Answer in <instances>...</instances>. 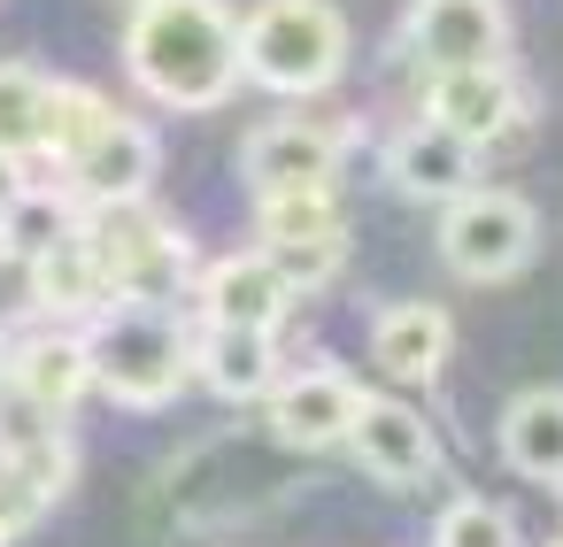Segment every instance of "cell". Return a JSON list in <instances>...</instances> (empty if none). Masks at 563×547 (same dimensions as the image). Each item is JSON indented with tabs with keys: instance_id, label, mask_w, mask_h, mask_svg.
Instances as JSON below:
<instances>
[{
	"instance_id": "cell-15",
	"label": "cell",
	"mask_w": 563,
	"mask_h": 547,
	"mask_svg": "<svg viewBox=\"0 0 563 547\" xmlns=\"http://www.w3.org/2000/svg\"><path fill=\"white\" fill-rule=\"evenodd\" d=\"M386 178L409 201H463V193H478L471 186L478 178V147L455 139V132H440V124H417V132H401L386 147Z\"/></svg>"
},
{
	"instance_id": "cell-8",
	"label": "cell",
	"mask_w": 563,
	"mask_h": 547,
	"mask_svg": "<svg viewBox=\"0 0 563 547\" xmlns=\"http://www.w3.org/2000/svg\"><path fill=\"white\" fill-rule=\"evenodd\" d=\"M263 401H271V439H278V447H340V439L355 432V416H363L371 393H363L347 370L309 362V370L278 378Z\"/></svg>"
},
{
	"instance_id": "cell-7",
	"label": "cell",
	"mask_w": 563,
	"mask_h": 547,
	"mask_svg": "<svg viewBox=\"0 0 563 547\" xmlns=\"http://www.w3.org/2000/svg\"><path fill=\"white\" fill-rule=\"evenodd\" d=\"M332 170H340V132H324V124L278 116V124H263V132L240 139V178L255 186V201L332 193Z\"/></svg>"
},
{
	"instance_id": "cell-2",
	"label": "cell",
	"mask_w": 563,
	"mask_h": 547,
	"mask_svg": "<svg viewBox=\"0 0 563 547\" xmlns=\"http://www.w3.org/2000/svg\"><path fill=\"white\" fill-rule=\"evenodd\" d=\"M86 347H93V386L124 409H163L194 378V332H186L178 309L117 301V309H101Z\"/></svg>"
},
{
	"instance_id": "cell-20",
	"label": "cell",
	"mask_w": 563,
	"mask_h": 547,
	"mask_svg": "<svg viewBox=\"0 0 563 547\" xmlns=\"http://www.w3.org/2000/svg\"><path fill=\"white\" fill-rule=\"evenodd\" d=\"M78 209H70V193H47V186H24V201L0 216V247H16L24 263H40V255H55V247H70L78 239Z\"/></svg>"
},
{
	"instance_id": "cell-11",
	"label": "cell",
	"mask_w": 563,
	"mask_h": 547,
	"mask_svg": "<svg viewBox=\"0 0 563 547\" xmlns=\"http://www.w3.org/2000/svg\"><path fill=\"white\" fill-rule=\"evenodd\" d=\"M424 124H440V132H455V139H471V147L501 139V132L517 124V86H509V70H501V63L432 70V86H424Z\"/></svg>"
},
{
	"instance_id": "cell-3",
	"label": "cell",
	"mask_w": 563,
	"mask_h": 547,
	"mask_svg": "<svg viewBox=\"0 0 563 547\" xmlns=\"http://www.w3.org/2000/svg\"><path fill=\"white\" fill-rule=\"evenodd\" d=\"M109 301H147V309H178V293L194 286V247L178 239L170 216H155L147 201H124V209H86L78 224Z\"/></svg>"
},
{
	"instance_id": "cell-16",
	"label": "cell",
	"mask_w": 563,
	"mask_h": 547,
	"mask_svg": "<svg viewBox=\"0 0 563 547\" xmlns=\"http://www.w3.org/2000/svg\"><path fill=\"white\" fill-rule=\"evenodd\" d=\"M9 386H16L40 416H63V409H78V393L93 386V347H86L78 332H40V339H24V347L9 355Z\"/></svg>"
},
{
	"instance_id": "cell-5",
	"label": "cell",
	"mask_w": 563,
	"mask_h": 547,
	"mask_svg": "<svg viewBox=\"0 0 563 547\" xmlns=\"http://www.w3.org/2000/svg\"><path fill=\"white\" fill-rule=\"evenodd\" d=\"M540 247V216L525 193H463L440 216V263L471 286H501L532 263Z\"/></svg>"
},
{
	"instance_id": "cell-4",
	"label": "cell",
	"mask_w": 563,
	"mask_h": 547,
	"mask_svg": "<svg viewBox=\"0 0 563 547\" xmlns=\"http://www.w3.org/2000/svg\"><path fill=\"white\" fill-rule=\"evenodd\" d=\"M240 70L271 93H324L347 70V16L332 0H263L240 24Z\"/></svg>"
},
{
	"instance_id": "cell-6",
	"label": "cell",
	"mask_w": 563,
	"mask_h": 547,
	"mask_svg": "<svg viewBox=\"0 0 563 547\" xmlns=\"http://www.w3.org/2000/svg\"><path fill=\"white\" fill-rule=\"evenodd\" d=\"M255 224H263V255L278 263V278L301 293V286H324L340 263H347V224L332 209V193H278V201H255Z\"/></svg>"
},
{
	"instance_id": "cell-14",
	"label": "cell",
	"mask_w": 563,
	"mask_h": 547,
	"mask_svg": "<svg viewBox=\"0 0 563 547\" xmlns=\"http://www.w3.org/2000/svg\"><path fill=\"white\" fill-rule=\"evenodd\" d=\"M448 347H455V324L432 301H394V309L371 316V362L386 378H401V386H432Z\"/></svg>"
},
{
	"instance_id": "cell-18",
	"label": "cell",
	"mask_w": 563,
	"mask_h": 547,
	"mask_svg": "<svg viewBox=\"0 0 563 547\" xmlns=\"http://www.w3.org/2000/svg\"><path fill=\"white\" fill-rule=\"evenodd\" d=\"M194 362H201V378H209L224 401H255V393H271V386H278V347H271V332L201 324V339H194Z\"/></svg>"
},
{
	"instance_id": "cell-25",
	"label": "cell",
	"mask_w": 563,
	"mask_h": 547,
	"mask_svg": "<svg viewBox=\"0 0 563 547\" xmlns=\"http://www.w3.org/2000/svg\"><path fill=\"white\" fill-rule=\"evenodd\" d=\"M24 186H32V178H24V163H16V155H0V216L24 201Z\"/></svg>"
},
{
	"instance_id": "cell-21",
	"label": "cell",
	"mask_w": 563,
	"mask_h": 547,
	"mask_svg": "<svg viewBox=\"0 0 563 547\" xmlns=\"http://www.w3.org/2000/svg\"><path fill=\"white\" fill-rule=\"evenodd\" d=\"M109 124H117V109H109L93 86H70V78H55V93H47V147H40V155L70 170V163H78V155H86V147L109 132Z\"/></svg>"
},
{
	"instance_id": "cell-13",
	"label": "cell",
	"mask_w": 563,
	"mask_h": 547,
	"mask_svg": "<svg viewBox=\"0 0 563 547\" xmlns=\"http://www.w3.org/2000/svg\"><path fill=\"white\" fill-rule=\"evenodd\" d=\"M155 163H163L155 132H147V124H132V116H117V124H109V132L70 163V193H78L86 209H124V201H140V193H147Z\"/></svg>"
},
{
	"instance_id": "cell-1",
	"label": "cell",
	"mask_w": 563,
	"mask_h": 547,
	"mask_svg": "<svg viewBox=\"0 0 563 547\" xmlns=\"http://www.w3.org/2000/svg\"><path fill=\"white\" fill-rule=\"evenodd\" d=\"M124 70L163 109H217L240 70V24L224 0H140L124 24Z\"/></svg>"
},
{
	"instance_id": "cell-17",
	"label": "cell",
	"mask_w": 563,
	"mask_h": 547,
	"mask_svg": "<svg viewBox=\"0 0 563 547\" xmlns=\"http://www.w3.org/2000/svg\"><path fill=\"white\" fill-rule=\"evenodd\" d=\"M501 462L532 485H555L563 493V386H532L501 409Z\"/></svg>"
},
{
	"instance_id": "cell-12",
	"label": "cell",
	"mask_w": 563,
	"mask_h": 547,
	"mask_svg": "<svg viewBox=\"0 0 563 547\" xmlns=\"http://www.w3.org/2000/svg\"><path fill=\"white\" fill-rule=\"evenodd\" d=\"M347 447H355V462H363L378 485H394V493L424 485V478H432V462H440L432 424H424L417 409H401V401H363V416H355Z\"/></svg>"
},
{
	"instance_id": "cell-19",
	"label": "cell",
	"mask_w": 563,
	"mask_h": 547,
	"mask_svg": "<svg viewBox=\"0 0 563 547\" xmlns=\"http://www.w3.org/2000/svg\"><path fill=\"white\" fill-rule=\"evenodd\" d=\"M47 93L55 78L32 63H0V155H40L47 147Z\"/></svg>"
},
{
	"instance_id": "cell-10",
	"label": "cell",
	"mask_w": 563,
	"mask_h": 547,
	"mask_svg": "<svg viewBox=\"0 0 563 547\" xmlns=\"http://www.w3.org/2000/svg\"><path fill=\"white\" fill-rule=\"evenodd\" d=\"M201 324H240V332H278V316L294 309V286L278 278V263L263 247L247 255H224L201 270Z\"/></svg>"
},
{
	"instance_id": "cell-9",
	"label": "cell",
	"mask_w": 563,
	"mask_h": 547,
	"mask_svg": "<svg viewBox=\"0 0 563 547\" xmlns=\"http://www.w3.org/2000/svg\"><path fill=\"white\" fill-rule=\"evenodd\" d=\"M401 40L432 70H478V63L509 55V16H501V0H417Z\"/></svg>"
},
{
	"instance_id": "cell-24",
	"label": "cell",
	"mask_w": 563,
	"mask_h": 547,
	"mask_svg": "<svg viewBox=\"0 0 563 547\" xmlns=\"http://www.w3.org/2000/svg\"><path fill=\"white\" fill-rule=\"evenodd\" d=\"M32 309H40V270L16 247H0V332H16Z\"/></svg>"
},
{
	"instance_id": "cell-22",
	"label": "cell",
	"mask_w": 563,
	"mask_h": 547,
	"mask_svg": "<svg viewBox=\"0 0 563 547\" xmlns=\"http://www.w3.org/2000/svg\"><path fill=\"white\" fill-rule=\"evenodd\" d=\"M32 270H40V309H63V316H93V309L109 301V286H101V270H93L86 239H70V247L40 255Z\"/></svg>"
},
{
	"instance_id": "cell-23",
	"label": "cell",
	"mask_w": 563,
	"mask_h": 547,
	"mask_svg": "<svg viewBox=\"0 0 563 547\" xmlns=\"http://www.w3.org/2000/svg\"><path fill=\"white\" fill-rule=\"evenodd\" d=\"M432 547H517V516H509L501 501L463 493V501H448V509H440Z\"/></svg>"
},
{
	"instance_id": "cell-26",
	"label": "cell",
	"mask_w": 563,
	"mask_h": 547,
	"mask_svg": "<svg viewBox=\"0 0 563 547\" xmlns=\"http://www.w3.org/2000/svg\"><path fill=\"white\" fill-rule=\"evenodd\" d=\"M555 547H563V539H555Z\"/></svg>"
}]
</instances>
